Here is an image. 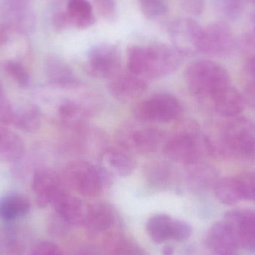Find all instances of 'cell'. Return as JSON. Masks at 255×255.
<instances>
[{"label": "cell", "instance_id": "42", "mask_svg": "<svg viewBox=\"0 0 255 255\" xmlns=\"http://www.w3.org/2000/svg\"><path fill=\"white\" fill-rule=\"evenodd\" d=\"M162 253L163 255H172L173 254V248L170 246H166V247H163Z\"/></svg>", "mask_w": 255, "mask_h": 255}, {"label": "cell", "instance_id": "10", "mask_svg": "<svg viewBox=\"0 0 255 255\" xmlns=\"http://www.w3.org/2000/svg\"><path fill=\"white\" fill-rule=\"evenodd\" d=\"M223 220L230 226L240 249L255 251V211L235 210L226 213Z\"/></svg>", "mask_w": 255, "mask_h": 255}, {"label": "cell", "instance_id": "6", "mask_svg": "<svg viewBox=\"0 0 255 255\" xmlns=\"http://www.w3.org/2000/svg\"><path fill=\"white\" fill-rule=\"evenodd\" d=\"M235 46V35L227 24L212 22L202 28L199 52L212 56H225L232 53Z\"/></svg>", "mask_w": 255, "mask_h": 255}, {"label": "cell", "instance_id": "30", "mask_svg": "<svg viewBox=\"0 0 255 255\" xmlns=\"http://www.w3.org/2000/svg\"><path fill=\"white\" fill-rule=\"evenodd\" d=\"M0 248L4 255H20L22 251V244L19 235L14 231H7L1 236Z\"/></svg>", "mask_w": 255, "mask_h": 255}, {"label": "cell", "instance_id": "32", "mask_svg": "<svg viewBox=\"0 0 255 255\" xmlns=\"http://www.w3.org/2000/svg\"><path fill=\"white\" fill-rule=\"evenodd\" d=\"M199 163L191 165L193 166V170L191 172V177L195 182L199 184H214L215 185L217 182V174L215 170L208 166H199Z\"/></svg>", "mask_w": 255, "mask_h": 255}, {"label": "cell", "instance_id": "35", "mask_svg": "<svg viewBox=\"0 0 255 255\" xmlns=\"http://www.w3.org/2000/svg\"><path fill=\"white\" fill-rule=\"evenodd\" d=\"M14 110L4 93H0V125H10L13 124Z\"/></svg>", "mask_w": 255, "mask_h": 255}, {"label": "cell", "instance_id": "39", "mask_svg": "<svg viewBox=\"0 0 255 255\" xmlns=\"http://www.w3.org/2000/svg\"><path fill=\"white\" fill-rule=\"evenodd\" d=\"M244 100L250 106L255 109V82H250L246 87L244 92Z\"/></svg>", "mask_w": 255, "mask_h": 255}, {"label": "cell", "instance_id": "14", "mask_svg": "<svg viewBox=\"0 0 255 255\" xmlns=\"http://www.w3.org/2000/svg\"><path fill=\"white\" fill-rule=\"evenodd\" d=\"M144 78L133 74L131 72H117L112 76L109 87L115 97L123 100H128L138 97L146 88Z\"/></svg>", "mask_w": 255, "mask_h": 255}, {"label": "cell", "instance_id": "31", "mask_svg": "<svg viewBox=\"0 0 255 255\" xmlns=\"http://www.w3.org/2000/svg\"><path fill=\"white\" fill-rule=\"evenodd\" d=\"M236 177L242 201L255 202V173H246Z\"/></svg>", "mask_w": 255, "mask_h": 255}, {"label": "cell", "instance_id": "24", "mask_svg": "<svg viewBox=\"0 0 255 255\" xmlns=\"http://www.w3.org/2000/svg\"><path fill=\"white\" fill-rule=\"evenodd\" d=\"M105 250L106 255H146L139 246L123 235L109 238Z\"/></svg>", "mask_w": 255, "mask_h": 255}, {"label": "cell", "instance_id": "11", "mask_svg": "<svg viewBox=\"0 0 255 255\" xmlns=\"http://www.w3.org/2000/svg\"><path fill=\"white\" fill-rule=\"evenodd\" d=\"M206 245L215 255L236 253L240 249L233 232L224 220L211 226L207 234Z\"/></svg>", "mask_w": 255, "mask_h": 255}, {"label": "cell", "instance_id": "37", "mask_svg": "<svg viewBox=\"0 0 255 255\" xmlns=\"http://www.w3.org/2000/svg\"><path fill=\"white\" fill-rule=\"evenodd\" d=\"M183 9L190 14L199 16L205 8V0H181Z\"/></svg>", "mask_w": 255, "mask_h": 255}, {"label": "cell", "instance_id": "21", "mask_svg": "<svg viewBox=\"0 0 255 255\" xmlns=\"http://www.w3.org/2000/svg\"><path fill=\"white\" fill-rule=\"evenodd\" d=\"M164 139V133L161 130L145 128L133 132L130 137V144L140 152H153L158 149Z\"/></svg>", "mask_w": 255, "mask_h": 255}, {"label": "cell", "instance_id": "45", "mask_svg": "<svg viewBox=\"0 0 255 255\" xmlns=\"http://www.w3.org/2000/svg\"><path fill=\"white\" fill-rule=\"evenodd\" d=\"M252 2L255 4V0H251Z\"/></svg>", "mask_w": 255, "mask_h": 255}, {"label": "cell", "instance_id": "16", "mask_svg": "<svg viewBox=\"0 0 255 255\" xmlns=\"http://www.w3.org/2000/svg\"><path fill=\"white\" fill-rule=\"evenodd\" d=\"M113 208L107 204L99 203L88 207L83 222L85 229L92 234L106 232L115 223Z\"/></svg>", "mask_w": 255, "mask_h": 255}, {"label": "cell", "instance_id": "27", "mask_svg": "<svg viewBox=\"0 0 255 255\" xmlns=\"http://www.w3.org/2000/svg\"><path fill=\"white\" fill-rule=\"evenodd\" d=\"M247 0H217L218 11L229 20L238 19L245 10Z\"/></svg>", "mask_w": 255, "mask_h": 255}, {"label": "cell", "instance_id": "25", "mask_svg": "<svg viewBox=\"0 0 255 255\" xmlns=\"http://www.w3.org/2000/svg\"><path fill=\"white\" fill-rule=\"evenodd\" d=\"M46 73L52 83L67 85L74 82V76L70 67L59 58L52 57L46 61Z\"/></svg>", "mask_w": 255, "mask_h": 255}, {"label": "cell", "instance_id": "1", "mask_svg": "<svg viewBox=\"0 0 255 255\" xmlns=\"http://www.w3.org/2000/svg\"><path fill=\"white\" fill-rule=\"evenodd\" d=\"M181 61V55L166 44L133 46L129 50V71L144 79H155L173 73Z\"/></svg>", "mask_w": 255, "mask_h": 255}, {"label": "cell", "instance_id": "5", "mask_svg": "<svg viewBox=\"0 0 255 255\" xmlns=\"http://www.w3.org/2000/svg\"><path fill=\"white\" fill-rule=\"evenodd\" d=\"M106 172L85 162L70 165L65 171L67 182L83 196L93 197L100 194Z\"/></svg>", "mask_w": 255, "mask_h": 255}, {"label": "cell", "instance_id": "40", "mask_svg": "<svg viewBox=\"0 0 255 255\" xmlns=\"http://www.w3.org/2000/svg\"><path fill=\"white\" fill-rule=\"evenodd\" d=\"M247 70L251 79V82H255V54L250 57L247 61Z\"/></svg>", "mask_w": 255, "mask_h": 255}, {"label": "cell", "instance_id": "3", "mask_svg": "<svg viewBox=\"0 0 255 255\" xmlns=\"http://www.w3.org/2000/svg\"><path fill=\"white\" fill-rule=\"evenodd\" d=\"M186 79L189 88L195 95L210 100L231 85L227 70L209 60H200L190 64L186 73Z\"/></svg>", "mask_w": 255, "mask_h": 255}, {"label": "cell", "instance_id": "43", "mask_svg": "<svg viewBox=\"0 0 255 255\" xmlns=\"http://www.w3.org/2000/svg\"><path fill=\"white\" fill-rule=\"evenodd\" d=\"M238 255L236 253H230V254H226V255Z\"/></svg>", "mask_w": 255, "mask_h": 255}, {"label": "cell", "instance_id": "9", "mask_svg": "<svg viewBox=\"0 0 255 255\" xmlns=\"http://www.w3.org/2000/svg\"><path fill=\"white\" fill-rule=\"evenodd\" d=\"M88 70L97 78L112 77L119 71V50L112 44L103 43L91 48L88 55Z\"/></svg>", "mask_w": 255, "mask_h": 255}, {"label": "cell", "instance_id": "44", "mask_svg": "<svg viewBox=\"0 0 255 255\" xmlns=\"http://www.w3.org/2000/svg\"><path fill=\"white\" fill-rule=\"evenodd\" d=\"M3 92L2 88H1V84H0V93Z\"/></svg>", "mask_w": 255, "mask_h": 255}, {"label": "cell", "instance_id": "23", "mask_svg": "<svg viewBox=\"0 0 255 255\" xmlns=\"http://www.w3.org/2000/svg\"><path fill=\"white\" fill-rule=\"evenodd\" d=\"M214 187L216 197L224 205H233L242 201L236 176L217 180Z\"/></svg>", "mask_w": 255, "mask_h": 255}, {"label": "cell", "instance_id": "36", "mask_svg": "<svg viewBox=\"0 0 255 255\" xmlns=\"http://www.w3.org/2000/svg\"><path fill=\"white\" fill-rule=\"evenodd\" d=\"M30 255H64V254L56 244L45 241L36 246Z\"/></svg>", "mask_w": 255, "mask_h": 255}, {"label": "cell", "instance_id": "33", "mask_svg": "<svg viewBox=\"0 0 255 255\" xmlns=\"http://www.w3.org/2000/svg\"><path fill=\"white\" fill-rule=\"evenodd\" d=\"M97 11L106 20L112 21L115 19L118 11L117 0H92Z\"/></svg>", "mask_w": 255, "mask_h": 255}, {"label": "cell", "instance_id": "34", "mask_svg": "<svg viewBox=\"0 0 255 255\" xmlns=\"http://www.w3.org/2000/svg\"><path fill=\"white\" fill-rule=\"evenodd\" d=\"M191 226L181 220H173L172 226L171 239L176 241H184L188 239L192 235Z\"/></svg>", "mask_w": 255, "mask_h": 255}, {"label": "cell", "instance_id": "18", "mask_svg": "<svg viewBox=\"0 0 255 255\" xmlns=\"http://www.w3.org/2000/svg\"><path fill=\"white\" fill-rule=\"evenodd\" d=\"M25 152L20 136L8 129L0 128V161L15 163Z\"/></svg>", "mask_w": 255, "mask_h": 255}, {"label": "cell", "instance_id": "7", "mask_svg": "<svg viewBox=\"0 0 255 255\" xmlns=\"http://www.w3.org/2000/svg\"><path fill=\"white\" fill-rule=\"evenodd\" d=\"M203 27L192 18L174 19L168 28L174 48L181 55H192L199 52Z\"/></svg>", "mask_w": 255, "mask_h": 255}, {"label": "cell", "instance_id": "22", "mask_svg": "<svg viewBox=\"0 0 255 255\" xmlns=\"http://www.w3.org/2000/svg\"><path fill=\"white\" fill-rule=\"evenodd\" d=\"M173 220L166 214H155L147 222L146 231L154 242L161 244L171 239Z\"/></svg>", "mask_w": 255, "mask_h": 255}, {"label": "cell", "instance_id": "28", "mask_svg": "<svg viewBox=\"0 0 255 255\" xmlns=\"http://www.w3.org/2000/svg\"><path fill=\"white\" fill-rule=\"evenodd\" d=\"M141 12L145 17L154 19L164 14L169 0H137Z\"/></svg>", "mask_w": 255, "mask_h": 255}, {"label": "cell", "instance_id": "19", "mask_svg": "<svg viewBox=\"0 0 255 255\" xmlns=\"http://www.w3.org/2000/svg\"><path fill=\"white\" fill-rule=\"evenodd\" d=\"M66 10L70 25L79 29H86L95 22L94 8L88 0H70Z\"/></svg>", "mask_w": 255, "mask_h": 255}, {"label": "cell", "instance_id": "17", "mask_svg": "<svg viewBox=\"0 0 255 255\" xmlns=\"http://www.w3.org/2000/svg\"><path fill=\"white\" fill-rule=\"evenodd\" d=\"M102 169L108 175L126 177L132 173L134 161L131 156L121 148H111L103 153L101 157Z\"/></svg>", "mask_w": 255, "mask_h": 255}, {"label": "cell", "instance_id": "38", "mask_svg": "<svg viewBox=\"0 0 255 255\" xmlns=\"http://www.w3.org/2000/svg\"><path fill=\"white\" fill-rule=\"evenodd\" d=\"M69 22L67 10H58L55 11L53 16V25L58 31H61L66 28Z\"/></svg>", "mask_w": 255, "mask_h": 255}, {"label": "cell", "instance_id": "12", "mask_svg": "<svg viewBox=\"0 0 255 255\" xmlns=\"http://www.w3.org/2000/svg\"><path fill=\"white\" fill-rule=\"evenodd\" d=\"M51 205L55 208L59 218L66 224H83L88 207L64 189L57 195Z\"/></svg>", "mask_w": 255, "mask_h": 255}, {"label": "cell", "instance_id": "4", "mask_svg": "<svg viewBox=\"0 0 255 255\" xmlns=\"http://www.w3.org/2000/svg\"><path fill=\"white\" fill-rule=\"evenodd\" d=\"M164 152L171 160L191 166L211 154V139L194 130L181 132L166 142Z\"/></svg>", "mask_w": 255, "mask_h": 255}, {"label": "cell", "instance_id": "8", "mask_svg": "<svg viewBox=\"0 0 255 255\" xmlns=\"http://www.w3.org/2000/svg\"><path fill=\"white\" fill-rule=\"evenodd\" d=\"M138 112L141 119L166 123L179 117L181 107L179 102L173 96L160 94L142 103Z\"/></svg>", "mask_w": 255, "mask_h": 255}, {"label": "cell", "instance_id": "2", "mask_svg": "<svg viewBox=\"0 0 255 255\" xmlns=\"http://www.w3.org/2000/svg\"><path fill=\"white\" fill-rule=\"evenodd\" d=\"M211 142V154H220L240 160L255 158V126L245 118H230L225 124L220 142Z\"/></svg>", "mask_w": 255, "mask_h": 255}, {"label": "cell", "instance_id": "15", "mask_svg": "<svg viewBox=\"0 0 255 255\" xmlns=\"http://www.w3.org/2000/svg\"><path fill=\"white\" fill-rule=\"evenodd\" d=\"M211 101L219 115L229 119L239 117L245 104L244 96L232 85L217 93Z\"/></svg>", "mask_w": 255, "mask_h": 255}, {"label": "cell", "instance_id": "26", "mask_svg": "<svg viewBox=\"0 0 255 255\" xmlns=\"http://www.w3.org/2000/svg\"><path fill=\"white\" fill-rule=\"evenodd\" d=\"M12 124L22 131H34L40 127V112L35 106H23L19 110H14Z\"/></svg>", "mask_w": 255, "mask_h": 255}, {"label": "cell", "instance_id": "41", "mask_svg": "<svg viewBox=\"0 0 255 255\" xmlns=\"http://www.w3.org/2000/svg\"><path fill=\"white\" fill-rule=\"evenodd\" d=\"M9 40V28L4 25H0V48L4 46Z\"/></svg>", "mask_w": 255, "mask_h": 255}, {"label": "cell", "instance_id": "20", "mask_svg": "<svg viewBox=\"0 0 255 255\" xmlns=\"http://www.w3.org/2000/svg\"><path fill=\"white\" fill-rule=\"evenodd\" d=\"M30 202L21 195H7L0 198V220L11 223L28 214Z\"/></svg>", "mask_w": 255, "mask_h": 255}, {"label": "cell", "instance_id": "29", "mask_svg": "<svg viewBox=\"0 0 255 255\" xmlns=\"http://www.w3.org/2000/svg\"><path fill=\"white\" fill-rule=\"evenodd\" d=\"M3 67L7 75L18 85L22 87L28 86L29 83V74L22 64L16 61H7L4 62Z\"/></svg>", "mask_w": 255, "mask_h": 255}, {"label": "cell", "instance_id": "13", "mask_svg": "<svg viewBox=\"0 0 255 255\" xmlns=\"http://www.w3.org/2000/svg\"><path fill=\"white\" fill-rule=\"evenodd\" d=\"M32 187L37 204L42 208L51 205L63 190L58 177L47 169H38L34 172Z\"/></svg>", "mask_w": 255, "mask_h": 255}]
</instances>
